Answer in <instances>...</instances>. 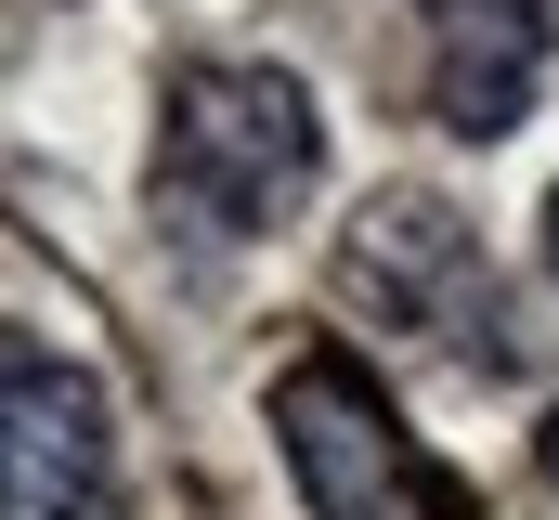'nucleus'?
<instances>
[{
  "mask_svg": "<svg viewBox=\"0 0 559 520\" xmlns=\"http://www.w3.org/2000/svg\"><path fill=\"white\" fill-rule=\"evenodd\" d=\"M118 482L105 390L39 339H0V508L13 520H92Z\"/></svg>",
  "mask_w": 559,
  "mask_h": 520,
  "instance_id": "nucleus-4",
  "label": "nucleus"
},
{
  "mask_svg": "<svg viewBox=\"0 0 559 520\" xmlns=\"http://www.w3.org/2000/svg\"><path fill=\"white\" fill-rule=\"evenodd\" d=\"M534 469H547V482H559V416H547V429H534Z\"/></svg>",
  "mask_w": 559,
  "mask_h": 520,
  "instance_id": "nucleus-6",
  "label": "nucleus"
},
{
  "mask_svg": "<svg viewBox=\"0 0 559 520\" xmlns=\"http://www.w3.org/2000/svg\"><path fill=\"white\" fill-rule=\"evenodd\" d=\"M547 273H559V196H547Z\"/></svg>",
  "mask_w": 559,
  "mask_h": 520,
  "instance_id": "nucleus-7",
  "label": "nucleus"
},
{
  "mask_svg": "<svg viewBox=\"0 0 559 520\" xmlns=\"http://www.w3.org/2000/svg\"><path fill=\"white\" fill-rule=\"evenodd\" d=\"M429 13V105L468 143H508L547 79V0H417Z\"/></svg>",
  "mask_w": 559,
  "mask_h": 520,
  "instance_id": "nucleus-5",
  "label": "nucleus"
},
{
  "mask_svg": "<svg viewBox=\"0 0 559 520\" xmlns=\"http://www.w3.org/2000/svg\"><path fill=\"white\" fill-rule=\"evenodd\" d=\"M274 442L299 469V495H312V520H442L417 442L391 429V403L352 378L338 352H312V365L274 378Z\"/></svg>",
  "mask_w": 559,
  "mask_h": 520,
  "instance_id": "nucleus-2",
  "label": "nucleus"
},
{
  "mask_svg": "<svg viewBox=\"0 0 559 520\" xmlns=\"http://www.w3.org/2000/svg\"><path fill=\"white\" fill-rule=\"evenodd\" d=\"M312 169H325V118L286 66H182L169 79V130H156V209L169 222L235 248L312 196Z\"/></svg>",
  "mask_w": 559,
  "mask_h": 520,
  "instance_id": "nucleus-1",
  "label": "nucleus"
},
{
  "mask_svg": "<svg viewBox=\"0 0 559 520\" xmlns=\"http://www.w3.org/2000/svg\"><path fill=\"white\" fill-rule=\"evenodd\" d=\"M338 273L404 326V339H442V352H481V365H508V312H495V260L468 248V222L442 209V196H378L365 222H352V248Z\"/></svg>",
  "mask_w": 559,
  "mask_h": 520,
  "instance_id": "nucleus-3",
  "label": "nucleus"
}]
</instances>
